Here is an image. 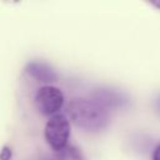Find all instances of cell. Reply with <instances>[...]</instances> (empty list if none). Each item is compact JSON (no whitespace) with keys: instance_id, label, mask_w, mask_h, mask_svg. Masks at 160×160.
Returning <instances> with one entry per match:
<instances>
[{"instance_id":"obj_1","label":"cell","mask_w":160,"mask_h":160,"mask_svg":"<svg viewBox=\"0 0 160 160\" xmlns=\"http://www.w3.org/2000/svg\"><path fill=\"white\" fill-rule=\"evenodd\" d=\"M66 115L75 126L90 132L104 130L110 121L109 110L94 99H71L66 104Z\"/></svg>"},{"instance_id":"obj_2","label":"cell","mask_w":160,"mask_h":160,"mask_svg":"<svg viewBox=\"0 0 160 160\" xmlns=\"http://www.w3.org/2000/svg\"><path fill=\"white\" fill-rule=\"evenodd\" d=\"M70 131L71 126L68 116L64 114H56L48 120L44 129V136L48 145L55 152H59L69 145Z\"/></svg>"},{"instance_id":"obj_3","label":"cell","mask_w":160,"mask_h":160,"mask_svg":"<svg viewBox=\"0 0 160 160\" xmlns=\"http://www.w3.org/2000/svg\"><path fill=\"white\" fill-rule=\"evenodd\" d=\"M64 101L65 99L62 91L52 85H44L39 88L34 96V102L38 111L41 115L50 118L59 114V110L62 108Z\"/></svg>"},{"instance_id":"obj_4","label":"cell","mask_w":160,"mask_h":160,"mask_svg":"<svg viewBox=\"0 0 160 160\" xmlns=\"http://www.w3.org/2000/svg\"><path fill=\"white\" fill-rule=\"evenodd\" d=\"M25 72L30 75L32 79H35L38 82H42L45 85H49L54 81H56L58 75L54 71V69L41 61H30L25 66Z\"/></svg>"},{"instance_id":"obj_5","label":"cell","mask_w":160,"mask_h":160,"mask_svg":"<svg viewBox=\"0 0 160 160\" xmlns=\"http://www.w3.org/2000/svg\"><path fill=\"white\" fill-rule=\"evenodd\" d=\"M94 100H96L99 104H101L102 106L109 109V108H114V106L116 108L119 105H122L125 99L118 91L101 89V90H98L96 92H94Z\"/></svg>"},{"instance_id":"obj_6","label":"cell","mask_w":160,"mask_h":160,"mask_svg":"<svg viewBox=\"0 0 160 160\" xmlns=\"http://www.w3.org/2000/svg\"><path fill=\"white\" fill-rule=\"evenodd\" d=\"M59 160H85L82 152L74 145H68L61 151L56 152Z\"/></svg>"},{"instance_id":"obj_7","label":"cell","mask_w":160,"mask_h":160,"mask_svg":"<svg viewBox=\"0 0 160 160\" xmlns=\"http://www.w3.org/2000/svg\"><path fill=\"white\" fill-rule=\"evenodd\" d=\"M11 156H12V152L9 146H4L0 150V160H10Z\"/></svg>"},{"instance_id":"obj_8","label":"cell","mask_w":160,"mask_h":160,"mask_svg":"<svg viewBox=\"0 0 160 160\" xmlns=\"http://www.w3.org/2000/svg\"><path fill=\"white\" fill-rule=\"evenodd\" d=\"M152 160H160V144L155 148V150L152 152Z\"/></svg>"},{"instance_id":"obj_9","label":"cell","mask_w":160,"mask_h":160,"mask_svg":"<svg viewBox=\"0 0 160 160\" xmlns=\"http://www.w3.org/2000/svg\"><path fill=\"white\" fill-rule=\"evenodd\" d=\"M158 109H159V111H160V101L158 102Z\"/></svg>"}]
</instances>
